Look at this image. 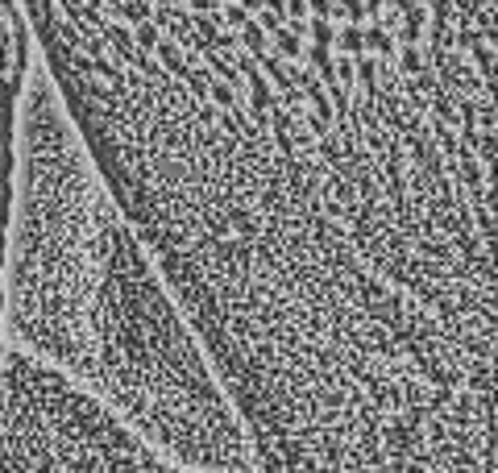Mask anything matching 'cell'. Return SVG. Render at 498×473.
<instances>
[{"mask_svg": "<svg viewBox=\"0 0 498 473\" xmlns=\"http://www.w3.org/2000/svg\"><path fill=\"white\" fill-rule=\"evenodd\" d=\"M0 324L170 461L258 473L212 357L117 208L42 63L25 75L0 261Z\"/></svg>", "mask_w": 498, "mask_h": 473, "instance_id": "1", "label": "cell"}]
</instances>
